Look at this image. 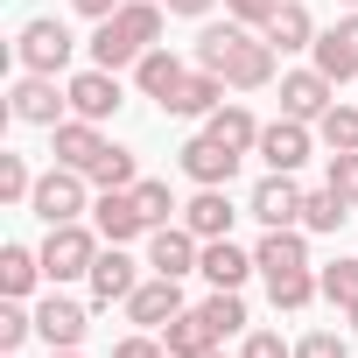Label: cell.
<instances>
[{
    "label": "cell",
    "mask_w": 358,
    "mask_h": 358,
    "mask_svg": "<svg viewBox=\"0 0 358 358\" xmlns=\"http://www.w3.org/2000/svg\"><path fill=\"white\" fill-rule=\"evenodd\" d=\"M274 8H281V0H225V15H232V22H246V29H267V22H274Z\"/></svg>",
    "instance_id": "41"
},
{
    "label": "cell",
    "mask_w": 358,
    "mask_h": 358,
    "mask_svg": "<svg viewBox=\"0 0 358 358\" xmlns=\"http://www.w3.org/2000/svg\"><path fill=\"white\" fill-rule=\"evenodd\" d=\"M162 0H127L120 15H106L99 29H92V64L99 71H134L155 43H162Z\"/></svg>",
    "instance_id": "2"
},
{
    "label": "cell",
    "mask_w": 358,
    "mask_h": 358,
    "mask_svg": "<svg viewBox=\"0 0 358 358\" xmlns=\"http://www.w3.org/2000/svg\"><path fill=\"white\" fill-rule=\"evenodd\" d=\"M197 274H204L211 288H246V274H260V260H253L246 246H232V239H204Z\"/></svg>",
    "instance_id": "21"
},
{
    "label": "cell",
    "mask_w": 358,
    "mask_h": 358,
    "mask_svg": "<svg viewBox=\"0 0 358 358\" xmlns=\"http://www.w3.org/2000/svg\"><path fill=\"white\" fill-rule=\"evenodd\" d=\"M253 260H260V274H295V267H309V232L302 225H281V232H267L253 246Z\"/></svg>",
    "instance_id": "23"
},
{
    "label": "cell",
    "mask_w": 358,
    "mask_h": 358,
    "mask_svg": "<svg viewBox=\"0 0 358 358\" xmlns=\"http://www.w3.org/2000/svg\"><path fill=\"white\" fill-rule=\"evenodd\" d=\"M8 120H22V127H64L71 120V92L50 71H22L15 92H8Z\"/></svg>",
    "instance_id": "5"
},
{
    "label": "cell",
    "mask_w": 358,
    "mask_h": 358,
    "mask_svg": "<svg viewBox=\"0 0 358 358\" xmlns=\"http://www.w3.org/2000/svg\"><path fill=\"white\" fill-rule=\"evenodd\" d=\"M323 183H330V190H337V197H344V204L358 211V148L330 155V176H323Z\"/></svg>",
    "instance_id": "37"
},
{
    "label": "cell",
    "mask_w": 358,
    "mask_h": 358,
    "mask_svg": "<svg viewBox=\"0 0 358 358\" xmlns=\"http://www.w3.org/2000/svg\"><path fill=\"white\" fill-rule=\"evenodd\" d=\"M309 148H316V127H309V120H288V113H281V120H267V127H260V148H253V155H260L267 169L295 176V169L309 162Z\"/></svg>",
    "instance_id": "9"
},
{
    "label": "cell",
    "mask_w": 358,
    "mask_h": 358,
    "mask_svg": "<svg viewBox=\"0 0 358 358\" xmlns=\"http://www.w3.org/2000/svg\"><path fill=\"white\" fill-rule=\"evenodd\" d=\"M316 141H323L330 155H344V148H358V106H344V99H337V106H330V113L316 120Z\"/></svg>",
    "instance_id": "31"
},
{
    "label": "cell",
    "mask_w": 358,
    "mask_h": 358,
    "mask_svg": "<svg viewBox=\"0 0 358 358\" xmlns=\"http://www.w3.org/2000/svg\"><path fill=\"white\" fill-rule=\"evenodd\" d=\"M92 183H99V190H134V183H141V169H134V148H120V141H113V148L92 162Z\"/></svg>",
    "instance_id": "30"
},
{
    "label": "cell",
    "mask_w": 358,
    "mask_h": 358,
    "mask_svg": "<svg viewBox=\"0 0 358 358\" xmlns=\"http://www.w3.org/2000/svg\"><path fill=\"white\" fill-rule=\"evenodd\" d=\"M295 358H351V344H344L337 330H309V337L295 344Z\"/></svg>",
    "instance_id": "39"
},
{
    "label": "cell",
    "mask_w": 358,
    "mask_h": 358,
    "mask_svg": "<svg viewBox=\"0 0 358 358\" xmlns=\"http://www.w3.org/2000/svg\"><path fill=\"white\" fill-rule=\"evenodd\" d=\"M99 225H50V239L36 246L43 253V274H50V288H64V281H92V260H99Z\"/></svg>",
    "instance_id": "3"
},
{
    "label": "cell",
    "mask_w": 358,
    "mask_h": 358,
    "mask_svg": "<svg viewBox=\"0 0 358 358\" xmlns=\"http://www.w3.org/2000/svg\"><path fill=\"white\" fill-rule=\"evenodd\" d=\"M176 162H183V176H190V183L197 190H225L232 183V176H239V148H225V141H211V134H190L183 148H176Z\"/></svg>",
    "instance_id": "7"
},
{
    "label": "cell",
    "mask_w": 358,
    "mask_h": 358,
    "mask_svg": "<svg viewBox=\"0 0 358 358\" xmlns=\"http://www.w3.org/2000/svg\"><path fill=\"white\" fill-rule=\"evenodd\" d=\"M29 211L43 218V225H78L85 211H92V176L85 169H43L36 176V197H29Z\"/></svg>",
    "instance_id": "4"
},
{
    "label": "cell",
    "mask_w": 358,
    "mask_h": 358,
    "mask_svg": "<svg viewBox=\"0 0 358 358\" xmlns=\"http://www.w3.org/2000/svg\"><path fill=\"white\" fill-rule=\"evenodd\" d=\"M204 134H211V141H225V148H239V155H253V148H260V120H253L246 106H232V99L204 120Z\"/></svg>",
    "instance_id": "27"
},
{
    "label": "cell",
    "mask_w": 358,
    "mask_h": 358,
    "mask_svg": "<svg viewBox=\"0 0 358 358\" xmlns=\"http://www.w3.org/2000/svg\"><path fill=\"white\" fill-rule=\"evenodd\" d=\"M344 218H351V204H344L330 183H323V190H302V232H337Z\"/></svg>",
    "instance_id": "28"
},
{
    "label": "cell",
    "mask_w": 358,
    "mask_h": 358,
    "mask_svg": "<svg viewBox=\"0 0 358 358\" xmlns=\"http://www.w3.org/2000/svg\"><path fill=\"white\" fill-rule=\"evenodd\" d=\"M120 309H127V323H134V330H169L176 316H183V281L148 274V281H141V288H134Z\"/></svg>",
    "instance_id": "8"
},
{
    "label": "cell",
    "mask_w": 358,
    "mask_h": 358,
    "mask_svg": "<svg viewBox=\"0 0 358 358\" xmlns=\"http://www.w3.org/2000/svg\"><path fill=\"white\" fill-rule=\"evenodd\" d=\"M239 358H295V344H281V330H246Z\"/></svg>",
    "instance_id": "38"
},
{
    "label": "cell",
    "mask_w": 358,
    "mask_h": 358,
    "mask_svg": "<svg viewBox=\"0 0 358 358\" xmlns=\"http://www.w3.org/2000/svg\"><path fill=\"white\" fill-rule=\"evenodd\" d=\"M106 148H113V141L99 134V120H78V113H71L64 127H50V155H57L64 169H85V176H92V162H99Z\"/></svg>",
    "instance_id": "17"
},
{
    "label": "cell",
    "mask_w": 358,
    "mask_h": 358,
    "mask_svg": "<svg viewBox=\"0 0 358 358\" xmlns=\"http://www.w3.org/2000/svg\"><path fill=\"white\" fill-rule=\"evenodd\" d=\"M281 57H295V50H316V22H309V8H302V0H281V8H274V22L260 29Z\"/></svg>",
    "instance_id": "24"
},
{
    "label": "cell",
    "mask_w": 358,
    "mask_h": 358,
    "mask_svg": "<svg viewBox=\"0 0 358 358\" xmlns=\"http://www.w3.org/2000/svg\"><path fill=\"white\" fill-rule=\"evenodd\" d=\"M113 358H169V344H162L155 330H134V337H120V344H113Z\"/></svg>",
    "instance_id": "40"
},
{
    "label": "cell",
    "mask_w": 358,
    "mask_h": 358,
    "mask_svg": "<svg viewBox=\"0 0 358 358\" xmlns=\"http://www.w3.org/2000/svg\"><path fill=\"white\" fill-rule=\"evenodd\" d=\"M36 197V169L29 155H0V204H29Z\"/></svg>",
    "instance_id": "32"
},
{
    "label": "cell",
    "mask_w": 358,
    "mask_h": 358,
    "mask_svg": "<svg viewBox=\"0 0 358 358\" xmlns=\"http://www.w3.org/2000/svg\"><path fill=\"white\" fill-rule=\"evenodd\" d=\"M344 316H351V330H358V302H351V309H344Z\"/></svg>",
    "instance_id": "44"
},
{
    "label": "cell",
    "mask_w": 358,
    "mask_h": 358,
    "mask_svg": "<svg viewBox=\"0 0 358 358\" xmlns=\"http://www.w3.org/2000/svg\"><path fill=\"white\" fill-rule=\"evenodd\" d=\"M92 225H99V239H106V246L148 239V218H141L134 190H99V204H92Z\"/></svg>",
    "instance_id": "18"
},
{
    "label": "cell",
    "mask_w": 358,
    "mask_h": 358,
    "mask_svg": "<svg viewBox=\"0 0 358 358\" xmlns=\"http://www.w3.org/2000/svg\"><path fill=\"white\" fill-rule=\"evenodd\" d=\"M211 358H225V351H211Z\"/></svg>",
    "instance_id": "47"
},
{
    "label": "cell",
    "mask_w": 358,
    "mask_h": 358,
    "mask_svg": "<svg viewBox=\"0 0 358 358\" xmlns=\"http://www.w3.org/2000/svg\"><path fill=\"white\" fill-rule=\"evenodd\" d=\"M29 337H36V309L8 295V302H0V351H22Z\"/></svg>",
    "instance_id": "34"
},
{
    "label": "cell",
    "mask_w": 358,
    "mask_h": 358,
    "mask_svg": "<svg viewBox=\"0 0 358 358\" xmlns=\"http://www.w3.org/2000/svg\"><path fill=\"white\" fill-rule=\"evenodd\" d=\"M183 78H190V64L176 57L169 43H155V50H148V57L134 64V85H141V99H155V106H169V99H176V85H183Z\"/></svg>",
    "instance_id": "20"
},
{
    "label": "cell",
    "mask_w": 358,
    "mask_h": 358,
    "mask_svg": "<svg viewBox=\"0 0 358 358\" xmlns=\"http://www.w3.org/2000/svg\"><path fill=\"white\" fill-rule=\"evenodd\" d=\"M246 211H253L267 232L302 225V183H295V176H281V169H267L260 183H253V197H246Z\"/></svg>",
    "instance_id": "11"
},
{
    "label": "cell",
    "mask_w": 358,
    "mask_h": 358,
    "mask_svg": "<svg viewBox=\"0 0 358 358\" xmlns=\"http://www.w3.org/2000/svg\"><path fill=\"white\" fill-rule=\"evenodd\" d=\"M316 281H323V302H337V309H351V302H358V260H330Z\"/></svg>",
    "instance_id": "36"
},
{
    "label": "cell",
    "mask_w": 358,
    "mask_h": 358,
    "mask_svg": "<svg viewBox=\"0 0 358 358\" xmlns=\"http://www.w3.org/2000/svg\"><path fill=\"white\" fill-rule=\"evenodd\" d=\"M134 288H141V260H134L127 246H99V260H92V302L113 309V302H127Z\"/></svg>",
    "instance_id": "16"
},
{
    "label": "cell",
    "mask_w": 358,
    "mask_h": 358,
    "mask_svg": "<svg viewBox=\"0 0 358 358\" xmlns=\"http://www.w3.org/2000/svg\"><path fill=\"white\" fill-rule=\"evenodd\" d=\"M330 106H337V85H330L316 64H309V71H281V113H288V120H309V127H316Z\"/></svg>",
    "instance_id": "13"
},
{
    "label": "cell",
    "mask_w": 358,
    "mask_h": 358,
    "mask_svg": "<svg viewBox=\"0 0 358 358\" xmlns=\"http://www.w3.org/2000/svg\"><path fill=\"white\" fill-rule=\"evenodd\" d=\"M162 8H169V15H183V22H204L218 0H162Z\"/></svg>",
    "instance_id": "42"
},
{
    "label": "cell",
    "mask_w": 358,
    "mask_h": 358,
    "mask_svg": "<svg viewBox=\"0 0 358 358\" xmlns=\"http://www.w3.org/2000/svg\"><path fill=\"white\" fill-rule=\"evenodd\" d=\"M211 323H218V337H239L246 330V302H239V288H211V302H197Z\"/></svg>",
    "instance_id": "33"
},
{
    "label": "cell",
    "mask_w": 358,
    "mask_h": 358,
    "mask_svg": "<svg viewBox=\"0 0 358 358\" xmlns=\"http://www.w3.org/2000/svg\"><path fill=\"white\" fill-rule=\"evenodd\" d=\"M274 43L260 36V29H246V22H211L204 36H197V64L204 71H218L232 92H260V85H274Z\"/></svg>",
    "instance_id": "1"
},
{
    "label": "cell",
    "mask_w": 358,
    "mask_h": 358,
    "mask_svg": "<svg viewBox=\"0 0 358 358\" xmlns=\"http://www.w3.org/2000/svg\"><path fill=\"white\" fill-rule=\"evenodd\" d=\"M64 92H71V113L78 120H113L127 99H120V71H78V78H64Z\"/></svg>",
    "instance_id": "15"
},
{
    "label": "cell",
    "mask_w": 358,
    "mask_h": 358,
    "mask_svg": "<svg viewBox=\"0 0 358 358\" xmlns=\"http://www.w3.org/2000/svg\"><path fill=\"white\" fill-rule=\"evenodd\" d=\"M71 50H78V43H71V29H64L57 15H36V22H22V36H15V64H22V71H50V78H57V71L71 64Z\"/></svg>",
    "instance_id": "6"
},
{
    "label": "cell",
    "mask_w": 358,
    "mask_h": 358,
    "mask_svg": "<svg viewBox=\"0 0 358 358\" xmlns=\"http://www.w3.org/2000/svg\"><path fill=\"white\" fill-rule=\"evenodd\" d=\"M71 8H78L85 22H106V15H120V8H127V0H71Z\"/></svg>",
    "instance_id": "43"
},
{
    "label": "cell",
    "mask_w": 358,
    "mask_h": 358,
    "mask_svg": "<svg viewBox=\"0 0 358 358\" xmlns=\"http://www.w3.org/2000/svg\"><path fill=\"white\" fill-rule=\"evenodd\" d=\"M85 330H92V309H85V302H71V295H57V288L36 302V337H43L50 351H78Z\"/></svg>",
    "instance_id": "10"
},
{
    "label": "cell",
    "mask_w": 358,
    "mask_h": 358,
    "mask_svg": "<svg viewBox=\"0 0 358 358\" xmlns=\"http://www.w3.org/2000/svg\"><path fill=\"white\" fill-rule=\"evenodd\" d=\"M50 358H85V351H50Z\"/></svg>",
    "instance_id": "45"
},
{
    "label": "cell",
    "mask_w": 358,
    "mask_h": 358,
    "mask_svg": "<svg viewBox=\"0 0 358 358\" xmlns=\"http://www.w3.org/2000/svg\"><path fill=\"white\" fill-rule=\"evenodd\" d=\"M8 358H15V351H8Z\"/></svg>",
    "instance_id": "48"
},
{
    "label": "cell",
    "mask_w": 358,
    "mask_h": 358,
    "mask_svg": "<svg viewBox=\"0 0 358 358\" xmlns=\"http://www.w3.org/2000/svg\"><path fill=\"white\" fill-rule=\"evenodd\" d=\"M36 281H50V274H43V253H36V246H0V295L29 302V295H36Z\"/></svg>",
    "instance_id": "26"
},
{
    "label": "cell",
    "mask_w": 358,
    "mask_h": 358,
    "mask_svg": "<svg viewBox=\"0 0 358 358\" xmlns=\"http://www.w3.org/2000/svg\"><path fill=\"white\" fill-rule=\"evenodd\" d=\"M197 260H204V239H197L190 225H155V232H148V267H155V274L183 281V274H197Z\"/></svg>",
    "instance_id": "12"
},
{
    "label": "cell",
    "mask_w": 358,
    "mask_h": 358,
    "mask_svg": "<svg viewBox=\"0 0 358 358\" xmlns=\"http://www.w3.org/2000/svg\"><path fill=\"white\" fill-rule=\"evenodd\" d=\"M316 295H323V281H316L309 267H295V274H267V302H274V309H309Z\"/></svg>",
    "instance_id": "29"
},
{
    "label": "cell",
    "mask_w": 358,
    "mask_h": 358,
    "mask_svg": "<svg viewBox=\"0 0 358 358\" xmlns=\"http://www.w3.org/2000/svg\"><path fill=\"white\" fill-rule=\"evenodd\" d=\"M316 71H323L330 85H351V78H358V8H344L337 29L316 36Z\"/></svg>",
    "instance_id": "14"
},
{
    "label": "cell",
    "mask_w": 358,
    "mask_h": 358,
    "mask_svg": "<svg viewBox=\"0 0 358 358\" xmlns=\"http://www.w3.org/2000/svg\"><path fill=\"white\" fill-rule=\"evenodd\" d=\"M162 344H169V358H211L225 337H218V323H211L204 309H183V316L162 330Z\"/></svg>",
    "instance_id": "22"
},
{
    "label": "cell",
    "mask_w": 358,
    "mask_h": 358,
    "mask_svg": "<svg viewBox=\"0 0 358 358\" xmlns=\"http://www.w3.org/2000/svg\"><path fill=\"white\" fill-rule=\"evenodd\" d=\"M225 92H232V85H225L218 71H204V64H197L183 85H176V99H169L162 113H176V120H211V113L225 106Z\"/></svg>",
    "instance_id": "19"
},
{
    "label": "cell",
    "mask_w": 358,
    "mask_h": 358,
    "mask_svg": "<svg viewBox=\"0 0 358 358\" xmlns=\"http://www.w3.org/2000/svg\"><path fill=\"white\" fill-rule=\"evenodd\" d=\"M134 204H141L148 232H155V225H169V211H176V197H169V183H162V176H141V183H134Z\"/></svg>",
    "instance_id": "35"
},
{
    "label": "cell",
    "mask_w": 358,
    "mask_h": 358,
    "mask_svg": "<svg viewBox=\"0 0 358 358\" xmlns=\"http://www.w3.org/2000/svg\"><path fill=\"white\" fill-rule=\"evenodd\" d=\"M337 8H358V0H337Z\"/></svg>",
    "instance_id": "46"
},
{
    "label": "cell",
    "mask_w": 358,
    "mask_h": 358,
    "mask_svg": "<svg viewBox=\"0 0 358 358\" xmlns=\"http://www.w3.org/2000/svg\"><path fill=\"white\" fill-rule=\"evenodd\" d=\"M232 218H239V211H232L225 190H197V197L183 204V225H190L197 239H232Z\"/></svg>",
    "instance_id": "25"
}]
</instances>
